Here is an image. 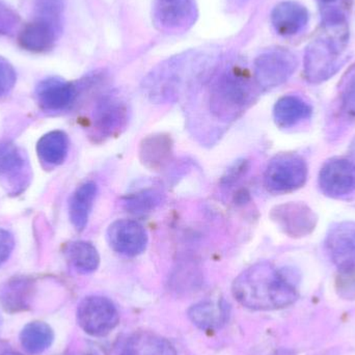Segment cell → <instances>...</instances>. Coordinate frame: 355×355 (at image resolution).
I'll return each mask as SVG.
<instances>
[{"mask_svg": "<svg viewBox=\"0 0 355 355\" xmlns=\"http://www.w3.org/2000/svg\"><path fill=\"white\" fill-rule=\"evenodd\" d=\"M232 291L237 302L250 310H277L297 300V279L291 269L257 263L238 275Z\"/></svg>", "mask_w": 355, "mask_h": 355, "instance_id": "1", "label": "cell"}, {"mask_svg": "<svg viewBox=\"0 0 355 355\" xmlns=\"http://www.w3.org/2000/svg\"><path fill=\"white\" fill-rule=\"evenodd\" d=\"M349 28L340 10L325 12L320 31L304 53V77L311 83H324L346 62Z\"/></svg>", "mask_w": 355, "mask_h": 355, "instance_id": "2", "label": "cell"}, {"mask_svg": "<svg viewBox=\"0 0 355 355\" xmlns=\"http://www.w3.org/2000/svg\"><path fill=\"white\" fill-rule=\"evenodd\" d=\"M210 58L204 52L188 51L156 67L144 80V91L156 103L176 100L184 89L202 78Z\"/></svg>", "mask_w": 355, "mask_h": 355, "instance_id": "3", "label": "cell"}, {"mask_svg": "<svg viewBox=\"0 0 355 355\" xmlns=\"http://www.w3.org/2000/svg\"><path fill=\"white\" fill-rule=\"evenodd\" d=\"M259 91L254 75L248 69L229 64L211 85L209 110L217 120L231 122L252 105Z\"/></svg>", "mask_w": 355, "mask_h": 355, "instance_id": "4", "label": "cell"}, {"mask_svg": "<svg viewBox=\"0 0 355 355\" xmlns=\"http://www.w3.org/2000/svg\"><path fill=\"white\" fill-rule=\"evenodd\" d=\"M308 180V164L302 156L294 153L279 154L270 160L264 174V184L271 193L295 191Z\"/></svg>", "mask_w": 355, "mask_h": 355, "instance_id": "5", "label": "cell"}, {"mask_svg": "<svg viewBox=\"0 0 355 355\" xmlns=\"http://www.w3.org/2000/svg\"><path fill=\"white\" fill-rule=\"evenodd\" d=\"M297 64L295 54L290 50H267L254 60V81L260 91H270L285 83L295 72Z\"/></svg>", "mask_w": 355, "mask_h": 355, "instance_id": "6", "label": "cell"}, {"mask_svg": "<svg viewBox=\"0 0 355 355\" xmlns=\"http://www.w3.org/2000/svg\"><path fill=\"white\" fill-rule=\"evenodd\" d=\"M77 321L87 335L104 337L118 327L120 315L108 298L87 296L77 309Z\"/></svg>", "mask_w": 355, "mask_h": 355, "instance_id": "7", "label": "cell"}, {"mask_svg": "<svg viewBox=\"0 0 355 355\" xmlns=\"http://www.w3.org/2000/svg\"><path fill=\"white\" fill-rule=\"evenodd\" d=\"M152 17L159 31L184 33L196 23L198 6L196 0H153Z\"/></svg>", "mask_w": 355, "mask_h": 355, "instance_id": "8", "label": "cell"}, {"mask_svg": "<svg viewBox=\"0 0 355 355\" xmlns=\"http://www.w3.org/2000/svg\"><path fill=\"white\" fill-rule=\"evenodd\" d=\"M325 250L340 273H355V223L343 221L329 229Z\"/></svg>", "mask_w": 355, "mask_h": 355, "instance_id": "9", "label": "cell"}, {"mask_svg": "<svg viewBox=\"0 0 355 355\" xmlns=\"http://www.w3.org/2000/svg\"><path fill=\"white\" fill-rule=\"evenodd\" d=\"M270 218L286 235L302 238L310 235L317 225V216L304 202H286L271 210Z\"/></svg>", "mask_w": 355, "mask_h": 355, "instance_id": "10", "label": "cell"}, {"mask_svg": "<svg viewBox=\"0 0 355 355\" xmlns=\"http://www.w3.org/2000/svg\"><path fill=\"white\" fill-rule=\"evenodd\" d=\"M318 184L321 191L329 198L348 196L355 190V162L347 158H331L323 164Z\"/></svg>", "mask_w": 355, "mask_h": 355, "instance_id": "11", "label": "cell"}, {"mask_svg": "<svg viewBox=\"0 0 355 355\" xmlns=\"http://www.w3.org/2000/svg\"><path fill=\"white\" fill-rule=\"evenodd\" d=\"M108 244L110 248L126 257H137L145 252L148 235L145 227L132 219H119L108 227Z\"/></svg>", "mask_w": 355, "mask_h": 355, "instance_id": "12", "label": "cell"}, {"mask_svg": "<svg viewBox=\"0 0 355 355\" xmlns=\"http://www.w3.org/2000/svg\"><path fill=\"white\" fill-rule=\"evenodd\" d=\"M31 171L23 152L14 144L0 143V182L12 194H18L28 185Z\"/></svg>", "mask_w": 355, "mask_h": 355, "instance_id": "13", "label": "cell"}, {"mask_svg": "<svg viewBox=\"0 0 355 355\" xmlns=\"http://www.w3.org/2000/svg\"><path fill=\"white\" fill-rule=\"evenodd\" d=\"M128 123V108L116 97L105 96L98 101L93 114V130L101 139L121 133Z\"/></svg>", "mask_w": 355, "mask_h": 355, "instance_id": "14", "label": "cell"}, {"mask_svg": "<svg viewBox=\"0 0 355 355\" xmlns=\"http://www.w3.org/2000/svg\"><path fill=\"white\" fill-rule=\"evenodd\" d=\"M62 27L35 18L23 25L18 31V44L22 49L33 53L50 51L58 41Z\"/></svg>", "mask_w": 355, "mask_h": 355, "instance_id": "15", "label": "cell"}, {"mask_svg": "<svg viewBox=\"0 0 355 355\" xmlns=\"http://www.w3.org/2000/svg\"><path fill=\"white\" fill-rule=\"evenodd\" d=\"M37 102L47 112H62L67 110L77 96V87L58 77L44 79L35 89Z\"/></svg>", "mask_w": 355, "mask_h": 355, "instance_id": "16", "label": "cell"}, {"mask_svg": "<svg viewBox=\"0 0 355 355\" xmlns=\"http://www.w3.org/2000/svg\"><path fill=\"white\" fill-rule=\"evenodd\" d=\"M309 22V12L296 1H283L271 12L273 28L283 37H292L304 31Z\"/></svg>", "mask_w": 355, "mask_h": 355, "instance_id": "17", "label": "cell"}, {"mask_svg": "<svg viewBox=\"0 0 355 355\" xmlns=\"http://www.w3.org/2000/svg\"><path fill=\"white\" fill-rule=\"evenodd\" d=\"M173 141L170 135L158 133L144 139L139 147L141 164L151 171H162L173 159Z\"/></svg>", "mask_w": 355, "mask_h": 355, "instance_id": "18", "label": "cell"}, {"mask_svg": "<svg viewBox=\"0 0 355 355\" xmlns=\"http://www.w3.org/2000/svg\"><path fill=\"white\" fill-rule=\"evenodd\" d=\"M312 114V106L295 95L284 96L277 100L273 108L275 124L282 129L293 128L310 120Z\"/></svg>", "mask_w": 355, "mask_h": 355, "instance_id": "19", "label": "cell"}, {"mask_svg": "<svg viewBox=\"0 0 355 355\" xmlns=\"http://www.w3.org/2000/svg\"><path fill=\"white\" fill-rule=\"evenodd\" d=\"M33 284L24 277H15L0 288V304L10 313L21 312L29 308L33 297Z\"/></svg>", "mask_w": 355, "mask_h": 355, "instance_id": "20", "label": "cell"}, {"mask_svg": "<svg viewBox=\"0 0 355 355\" xmlns=\"http://www.w3.org/2000/svg\"><path fill=\"white\" fill-rule=\"evenodd\" d=\"M97 191V185L94 182H85L71 196L69 215L76 231L83 232L87 227Z\"/></svg>", "mask_w": 355, "mask_h": 355, "instance_id": "21", "label": "cell"}, {"mask_svg": "<svg viewBox=\"0 0 355 355\" xmlns=\"http://www.w3.org/2000/svg\"><path fill=\"white\" fill-rule=\"evenodd\" d=\"M227 306L223 302H198L188 311L190 320L202 331H216L225 324L227 320Z\"/></svg>", "mask_w": 355, "mask_h": 355, "instance_id": "22", "label": "cell"}, {"mask_svg": "<svg viewBox=\"0 0 355 355\" xmlns=\"http://www.w3.org/2000/svg\"><path fill=\"white\" fill-rule=\"evenodd\" d=\"M123 355H177V352L164 338L149 331H141L129 338Z\"/></svg>", "mask_w": 355, "mask_h": 355, "instance_id": "23", "label": "cell"}, {"mask_svg": "<svg viewBox=\"0 0 355 355\" xmlns=\"http://www.w3.org/2000/svg\"><path fill=\"white\" fill-rule=\"evenodd\" d=\"M69 139L66 133L55 130L46 133L37 141V153L40 160L48 166H60L66 159Z\"/></svg>", "mask_w": 355, "mask_h": 355, "instance_id": "24", "label": "cell"}, {"mask_svg": "<svg viewBox=\"0 0 355 355\" xmlns=\"http://www.w3.org/2000/svg\"><path fill=\"white\" fill-rule=\"evenodd\" d=\"M54 333L45 322L35 321L25 325L20 334L21 346L31 355L45 352L53 343Z\"/></svg>", "mask_w": 355, "mask_h": 355, "instance_id": "25", "label": "cell"}, {"mask_svg": "<svg viewBox=\"0 0 355 355\" xmlns=\"http://www.w3.org/2000/svg\"><path fill=\"white\" fill-rule=\"evenodd\" d=\"M66 254L69 262L78 272L92 273L99 267V252L91 242L83 240L71 242L67 245Z\"/></svg>", "mask_w": 355, "mask_h": 355, "instance_id": "26", "label": "cell"}, {"mask_svg": "<svg viewBox=\"0 0 355 355\" xmlns=\"http://www.w3.org/2000/svg\"><path fill=\"white\" fill-rule=\"evenodd\" d=\"M123 207L132 214H146L151 212L162 202V193L156 189H143L123 198Z\"/></svg>", "mask_w": 355, "mask_h": 355, "instance_id": "27", "label": "cell"}, {"mask_svg": "<svg viewBox=\"0 0 355 355\" xmlns=\"http://www.w3.org/2000/svg\"><path fill=\"white\" fill-rule=\"evenodd\" d=\"M340 110L350 120L355 119V64L346 73L340 85Z\"/></svg>", "mask_w": 355, "mask_h": 355, "instance_id": "28", "label": "cell"}, {"mask_svg": "<svg viewBox=\"0 0 355 355\" xmlns=\"http://www.w3.org/2000/svg\"><path fill=\"white\" fill-rule=\"evenodd\" d=\"M35 18L42 19L62 27L64 0H33Z\"/></svg>", "mask_w": 355, "mask_h": 355, "instance_id": "29", "label": "cell"}, {"mask_svg": "<svg viewBox=\"0 0 355 355\" xmlns=\"http://www.w3.org/2000/svg\"><path fill=\"white\" fill-rule=\"evenodd\" d=\"M21 19L18 12L0 1V35H12L19 31Z\"/></svg>", "mask_w": 355, "mask_h": 355, "instance_id": "30", "label": "cell"}, {"mask_svg": "<svg viewBox=\"0 0 355 355\" xmlns=\"http://www.w3.org/2000/svg\"><path fill=\"white\" fill-rule=\"evenodd\" d=\"M17 75L8 60L0 56V97L8 95L16 85Z\"/></svg>", "mask_w": 355, "mask_h": 355, "instance_id": "31", "label": "cell"}, {"mask_svg": "<svg viewBox=\"0 0 355 355\" xmlns=\"http://www.w3.org/2000/svg\"><path fill=\"white\" fill-rule=\"evenodd\" d=\"M14 246L15 240L12 234L0 227V267L10 258Z\"/></svg>", "mask_w": 355, "mask_h": 355, "instance_id": "32", "label": "cell"}, {"mask_svg": "<svg viewBox=\"0 0 355 355\" xmlns=\"http://www.w3.org/2000/svg\"><path fill=\"white\" fill-rule=\"evenodd\" d=\"M248 171V162H246V160H239L230 170H227V174L223 178L221 183L225 186L231 185L234 182L237 181L238 179L245 175Z\"/></svg>", "mask_w": 355, "mask_h": 355, "instance_id": "33", "label": "cell"}, {"mask_svg": "<svg viewBox=\"0 0 355 355\" xmlns=\"http://www.w3.org/2000/svg\"><path fill=\"white\" fill-rule=\"evenodd\" d=\"M350 155H352V160L355 162V137L352 141V146L349 148Z\"/></svg>", "mask_w": 355, "mask_h": 355, "instance_id": "34", "label": "cell"}, {"mask_svg": "<svg viewBox=\"0 0 355 355\" xmlns=\"http://www.w3.org/2000/svg\"><path fill=\"white\" fill-rule=\"evenodd\" d=\"M1 355H23V354H19V352H4V354H2Z\"/></svg>", "mask_w": 355, "mask_h": 355, "instance_id": "35", "label": "cell"}, {"mask_svg": "<svg viewBox=\"0 0 355 355\" xmlns=\"http://www.w3.org/2000/svg\"><path fill=\"white\" fill-rule=\"evenodd\" d=\"M323 3H331V2L336 1V0H320Z\"/></svg>", "mask_w": 355, "mask_h": 355, "instance_id": "36", "label": "cell"}]
</instances>
